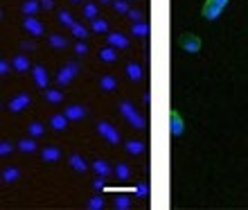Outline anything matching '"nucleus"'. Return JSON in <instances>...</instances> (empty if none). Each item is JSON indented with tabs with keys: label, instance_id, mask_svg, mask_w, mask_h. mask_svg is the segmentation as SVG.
Masks as SVG:
<instances>
[{
	"label": "nucleus",
	"instance_id": "obj_1",
	"mask_svg": "<svg viewBox=\"0 0 248 210\" xmlns=\"http://www.w3.org/2000/svg\"><path fill=\"white\" fill-rule=\"evenodd\" d=\"M97 133L108 145H120V131L111 125V122H97Z\"/></svg>",
	"mask_w": 248,
	"mask_h": 210
},
{
	"label": "nucleus",
	"instance_id": "obj_2",
	"mask_svg": "<svg viewBox=\"0 0 248 210\" xmlns=\"http://www.w3.org/2000/svg\"><path fill=\"white\" fill-rule=\"evenodd\" d=\"M30 104H32L30 93H16V95H12V99L7 102V109H9L12 113H20L23 109H27Z\"/></svg>",
	"mask_w": 248,
	"mask_h": 210
},
{
	"label": "nucleus",
	"instance_id": "obj_3",
	"mask_svg": "<svg viewBox=\"0 0 248 210\" xmlns=\"http://www.w3.org/2000/svg\"><path fill=\"white\" fill-rule=\"evenodd\" d=\"M178 43H181V48H183L185 52H192L196 54L199 50H201V39L196 36V34H189V32H183L181 36H178Z\"/></svg>",
	"mask_w": 248,
	"mask_h": 210
},
{
	"label": "nucleus",
	"instance_id": "obj_4",
	"mask_svg": "<svg viewBox=\"0 0 248 210\" xmlns=\"http://www.w3.org/2000/svg\"><path fill=\"white\" fill-rule=\"evenodd\" d=\"M77 72H79V64H75V61H68V64H65V66L61 68L59 72H57V81H59V84H70Z\"/></svg>",
	"mask_w": 248,
	"mask_h": 210
},
{
	"label": "nucleus",
	"instance_id": "obj_5",
	"mask_svg": "<svg viewBox=\"0 0 248 210\" xmlns=\"http://www.w3.org/2000/svg\"><path fill=\"white\" fill-rule=\"evenodd\" d=\"M23 27H25V30L32 34V36H41V34L46 32L43 23H41L36 16H25V18H23Z\"/></svg>",
	"mask_w": 248,
	"mask_h": 210
},
{
	"label": "nucleus",
	"instance_id": "obj_6",
	"mask_svg": "<svg viewBox=\"0 0 248 210\" xmlns=\"http://www.w3.org/2000/svg\"><path fill=\"white\" fill-rule=\"evenodd\" d=\"M106 43L118 48V50H124V48H129V36H124L122 32H108L106 34Z\"/></svg>",
	"mask_w": 248,
	"mask_h": 210
},
{
	"label": "nucleus",
	"instance_id": "obj_7",
	"mask_svg": "<svg viewBox=\"0 0 248 210\" xmlns=\"http://www.w3.org/2000/svg\"><path fill=\"white\" fill-rule=\"evenodd\" d=\"M185 131V125H183V118H181V113L171 111L170 113V133L171 136H181Z\"/></svg>",
	"mask_w": 248,
	"mask_h": 210
},
{
	"label": "nucleus",
	"instance_id": "obj_8",
	"mask_svg": "<svg viewBox=\"0 0 248 210\" xmlns=\"http://www.w3.org/2000/svg\"><path fill=\"white\" fill-rule=\"evenodd\" d=\"M65 115H68V120L70 122H77V120H84L86 118V106H81V104H70V106H65Z\"/></svg>",
	"mask_w": 248,
	"mask_h": 210
},
{
	"label": "nucleus",
	"instance_id": "obj_9",
	"mask_svg": "<svg viewBox=\"0 0 248 210\" xmlns=\"http://www.w3.org/2000/svg\"><path fill=\"white\" fill-rule=\"evenodd\" d=\"M41 158H43L46 163H57V161L61 158V149L57 147V145H47V147L41 149Z\"/></svg>",
	"mask_w": 248,
	"mask_h": 210
},
{
	"label": "nucleus",
	"instance_id": "obj_10",
	"mask_svg": "<svg viewBox=\"0 0 248 210\" xmlns=\"http://www.w3.org/2000/svg\"><path fill=\"white\" fill-rule=\"evenodd\" d=\"M221 7H217L212 0H205V5H203L201 14H203V18H208V20H217L219 16H221Z\"/></svg>",
	"mask_w": 248,
	"mask_h": 210
},
{
	"label": "nucleus",
	"instance_id": "obj_11",
	"mask_svg": "<svg viewBox=\"0 0 248 210\" xmlns=\"http://www.w3.org/2000/svg\"><path fill=\"white\" fill-rule=\"evenodd\" d=\"M32 79L39 88H47V72L43 66H32Z\"/></svg>",
	"mask_w": 248,
	"mask_h": 210
},
{
	"label": "nucleus",
	"instance_id": "obj_12",
	"mask_svg": "<svg viewBox=\"0 0 248 210\" xmlns=\"http://www.w3.org/2000/svg\"><path fill=\"white\" fill-rule=\"evenodd\" d=\"M68 122H70V120H68L65 113H54L52 118H50V127H52L54 131H65V129H68Z\"/></svg>",
	"mask_w": 248,
	"mask_h": 210
},
{
	"label": "nucleus",
	"instance_id": "obj_13",
	"mask_svg": "<svg viewBox=\"0 0 248 210\" xmlns=\"http://www.w3.org/2000/svg\"><path fill=\"white\" fill-rule=\"evenodd\" d=\"M118 109H120V115H122V118L126 120V122H129V120L138 113V109L133 106V102H129V99H122V102L118 104Z\"/></svg>",
	"mask_w": 248,
	"mask_h": 210
},
{
	"label": "nucleus",
	"instance_id": "obj_14",
	"mask_svg": "<svg viewBox=\"0 0 248 210\" xmlns=\"http://www.w3.org/2000/svg\"><path fill=\"white\" fill-rule=\"evenodd\" d=\"M126 77H129L131 81H140V79L144 77L142 66L136 64V61H129V64H126Z\"/></svg>",
	"mask_w": 248,
	"mask_h": 210
},
{
	"label": "nucleus",
	"instance_id": "obj_15",
	"mask_svg": "<svg viewBox=\"0 0 248 210\" xmlns=\"http://www.w3.org/2000/svg\"><path fill=\"white\" fill-rule=\"evenodd\" d=\"M68 163H70V167L75 172H81V174L88 172V163H86L84 156H79V154H70V156H68Z\"/></svg>",
	"mask_w": 248,
	"mask_h": 210
},
{
	"label": "nucleus",
	"instance_id": "obj_16",
	"mask_svg": "<svg viewBox=\"0 0 248 210\" xmlns=\"http://www.w3.org/2000/svg\"><path fill=\"white\" fill-rule=\"evenodd\" d=\"M99 88L104 93H113L118 88V79L113 77V75H102V77H99Z\"/></svg>",
	"mask_w": 248,
	"mask_h": 210
},
{
	"label": "nucleus",
	"instance_id": "obj_17",
	"mask_svg": "<svg viewBox=\"0 0 248 210\" xmlns=\"http://www.w3.org/2000/svg\"><path fill=\"white\" fill-rule=\"evenodd\" d=\"M47 43H50V48H54V50H65L68 48V39H65L63 34H50L47 36Z\"/></svg>",
	"mask_w": 248,
	"mask_h": 210
},
{
	"label": "nucleus",
	"instance_id": "obj_18",
	"mask_svg": "<svg viewBox=\"0 0 248 210\" xmlns=\"http://www.w3.org/2000/svg\"><path fill=\"white\" fill-rule=\"evenodd\" d=\"M115 59H118V48L106 46V48L99 50V61H104V64H113Z\"/></svg>",
	"mask_w": 248,
	"mask_h": 210
},
{
	"label": "nucleus",
	"instance_id": "obj_19",
	"mask_svg": "<svg viewBox=\"0 0 248 210\" xmlns=\"http://www.w3.org/2000/svg\"><path fill=\"white\" fill-rule=\"evenodd\" d=\"M124 149L129 151L131 156H140V154H144V143L142 140H126V145H124Z\"/></svg>",
	"mask_w": 248,
	"mask_h": 210
},
{
	"label": "nucleus",
	"instance_id": "obj_20",
	"mask_svg": "<svg viewBox=\"0 0 248 210\" xmlns=\"http://www.w3.org/2000/svg\"><path fill=\"white\" fill-rule=\"evenodd\" d=\"M131 36H138V39H144V36H149V25L144 23V20H138L131 25Z\"/></svg>",
	"mask_w": 248,
	"mask_h": 210
},
{
	"label": "nucleus",
	"instance_id": "obj_21",
	"mask_svg": "<svg viewBox=\"0 0 248 210\" xmlns=\"http://www.w3.org/2000/svg\"><path fill=\"white\" fill-rule=\"evenodd\" d=\"M39 7H41V0H23L20 12H23V16H34L39 12Z\"/></svg>",
	"mask_w": 248,
	"mask_h": 210
},
{
	"label": "nucleus",
	"instance_id": "obj_22",
	"mask_svg": "<svg viewBox=\"0 0 248 210\" xmlns=\"http://www.w3.org/2000/svg\"><path fill=\"white\" fill-rule=\"evenodd\" d=\"M12 66H14L16 72H27L30 70V59H27L25 54H16V57L12 59Z\"/></svg>",
	"mask_w": 248,
	"mask_h": 210
},
{
	"label": "nucleus",
	"instance_id": "obj_23",
	"mask_svg": "<svg viewBox=\"0 0 248 210\" xmlns=\"http://www.w3.org/2000/svg\"><path fill=\"white\" fill-rule=\"evenodd\" d=\"M113 206H115L118 210H129L131 206H133V201H131V197L126 194V192H120L118 197L113 199Z\"/></svg>",
	"mask_w": 248,
	"mask_h": 210
},
{
	"label": "nucleus",
	"instance_id": "obj_24",
	"mask_svg": "<svg viewBox=\"0 0 248 210\" xmlns=\"http://www.w3.org/2000/svg\"><path fill=\"white\" fill-rule=\"evenodd\" d=\"M20 178L18 167H2V183H16Z\"/></svg>",
	"mask_w": 248,
	"mask_h": 210
},
{
	"label": "nucleus",
	"instance_id": "obj_25",
	"mask_svg": "<svg viewBox=\"0 0 248 210\" xmlns=\"http://www.w3.org/2000/svg\"><path fill=\"white\" fill-rule=\"evenodd\" d=\"M93 170L97 172V174H102V177H111V172H113V167L108 163H106L104 158H97L95 163H93Z\"/></svg>",
	"mask_w": 248,
	"mask_h": 210
},
{
	"label": "nucleus",
	"instance_id": "obj_26",
	"mask_svg": "<svg viewBox=\"0 0 248 210\" xmlns=\"http://www.w3.org/2000/svg\"><path fill=\"white\" fill-rule=\"evenodd\" d=\"M43 97H46L50 104H59V102H63V93L57 91V88H47V91H43Z\"/></svg>",
	"mask_w": 248,
	"mask_h": 210
},
{
	"label": "nucleus",
	"instance_id": "obj_27",
	"mask_svg": "<svg viewBox=\"0 0 248 210\" xmlns=\"http://www.w3.org/2000/svg\"><path fill=\"white\" fill-rule=\"evenodd\" d=\"M115 177L120 178V181H129V177H131V167L126 163H122V161H120L118 165H115Z\"/></svg>",
	"mask_w": 248,
	"mask_h": 210
},
{
	"label": "nucleus",
	"instance_id": "obj_28",
	"mask_svg": "<svg viewBox=\"0 0 248 210\" xmlns=\"http://www.w3.org/2000/svg\"><path fill=\"white\" fill-rule=\"evenodd\" d=\"M20 151H25V154H32V151H36V143H34V138L30 136V138H23L18 140V145H16Z\"/></svg>",
	"mask_w": 248,
	"mask_h": 210
},
{
	"label": "nucleus",
	"instance_id": "obj_29",
	"mask_svg": "<svg viewBox=\"0 0 248 210\" xmlns=\"http://www.w3.org/2000/svg\"><path fill=\"white\" fill-rule=\"evenodd\" d=\"M104 197H102V194H93L91 199H88V204H86V208L88 210H102L104 208Z\"/></svg>",
	"mask_w": 248,
	"mask_h": 210
},
{
	"label": "nucleus",
	"instance_id": "obj_30",
	"mask_svg": "<svg viewBox=\"0 0 248 210\" xmlns=\"http://www.w3.org/2000/svg\"><path fill=\"white\" fill-rule=\"evenodd\" d=\"M91 27H93V32H97V34H106L108 32V23H106L104 18H95V20H91Z\"/></svg>",
	"mask_w": 248,
	"mask_h": 210
},
{
	"label": "nucleus",
	"instance_id": "obj_31",
	"mask_svg": "<svg viewBox=\"0 0 248 210\" xmlns=\"http://www.w3.org/2000/svg\"><path fill=\"white\" fill-rule=\"evenodd\" d=\"M97 2H86L84 5V18H88V20H95L97 18Z\"/></svg>",
	"mask_w": 248,
	"mask_h": 210
},
{
	"label": "nucleus",
	"instance_id": "obj_32",
	"mask_svg": "<svg viewBox=\"0 0 248 210\" xmlns=\"http://www.w3.org/2000/svg\"><path fill=\"white\" fill-rule=\"evenodd\" d=\"M27 131H30V136H32V138H41V136L46 133V127L41 125V122H30Z\"/></svg>",
	"mask_w": 248,
	"mask_h": 210
},
{
	"label": "nucleus",
	"instance_id": "obj_33",
	"mask_svg": "<svg viewBox=\"0 0 248 210\" xmlns=\"http://www.w3.org/2000/svg\"><path fill=\"white\" fill-rule=\"evenodd\" d=\"M131 192H133V194H136V197H149V185H147V183H144V181H138V183L136 185H133V190H131Z\"/></svg>",
	"mask_w": 248,
	"mask_h": 210
},
{
	"label": "nucleus",
	"instance_id": "obj_34",
	"mask_svg": "<svg viewBox=\"0 0 248 210\" xmlns=\"http://www.w3.org/2000/svg\"><path fill=\"white\" fill-rule=\"evenodd\" d=\"M70 32H72V36H77V39H86V36H88V27L81 25V23H75V25L70 27Z\"/></svg>",
	"mask_w": 248,
	"mask_h": 210
},
{
	"label": "nucleus",
	"instance_id": "obj_35",
	"mask_svg": "<svg viewBox=\"0 0 248 210\" xmlns=\"http://www.w3.org/2000/svg\"><path fill=\"white\" fill-rule=\"evenodd\" d=\"M111 5H113V9H115L118 14H129V9H131L129 0H113Z\"/></svg>",
	"mask_w": 248,
	"mask_h": 210
},
{
	"label": "nucleus",
	"instance_id": "obj_36",
	"mask_svg": "<svg viewBox=\"0 0 248 210\" xmlns=\"http://www.w3.org/2000/svg\"><path fill=\"white\" fill-rule=\"evenodd\" d=\"M59 23H61V25H65V27H72V25H75V20H72V14L65 12V9H61V12H59Z\"/></svg>",
	"mask_w": 248,
	"mask_h": 210
},
{
	"label": "nucleus",
	"instance_id": "obj_37",
	"mask_svg": "<svg viewBox=\"0 0 248 210\" xmlns=\"http://www.w3.org/2000/svg\"><path fill=\"white\" fill-rule=\"evenodd\" d=\"M93 188H95V190H104L106 188V177H102V174H97V178H95V181H93Z\"/></svg>",
	"mask_w": 248,
	"mask_h": 210
},
{
	"label": "nucleus",
	"instance_id": "obj_38",
	"mask_svg": "<svg viewBox=\"0 0 248 210\" xmlns=\"http://www.w3.org/2000/svg\"><path fill=\"white\" fill-rule=\"evenodd\" d=\"M75 52H77L79 57H86V54H88V46H86L84 41H79V43H75Z\"/></svg>",
	"mask_w": 248,
	"mask_h": 210
},
{
	"label": "nucleus",
	"instance_id": "obj_39",
	"mask_svg": "<svg viewBox=\"0 0 248 210\" xmlns=\"http://www.w3.org/2000/svg\"><path fill=\"white\" fill-rule=\"evenodd\" d=\"M131 18V23H138V20H142V12L140 9H129V14H126Z\"/></svg>",
	"mask_w": 248,
	"mask_h": 210
},
{
	"label": "nucleus",
	"instance_id": "obj_40",
	"mask_svg": "<svg viewBox=\"0 0 248 210\" xmlns=\"http://www.w3.org/2000/svg\"><path fill=\"white\" fill-rule=\"evenodd\" d=\"M12 149H14V145L9 143V140H2V143H0V154H2V156H7Z\"/></svg>",
	"mask_w": 248,
	"mask_h": 210
},
{
	"label": "nucleus",
	"instance_id": "obj_41",
	"mask_svg": "<svg viewBox=\"0 0 248 210\" xmlns=\"http://www.w3.org/2000/svg\"><path fill=\"white\" fill-rule=\"evenodd\" d=\"M14 66H9V61L7 59H2L0 61V75H2V77H5V75H9V70H12Z\"/></svg>",
	"mask_w": 248,
	"mask_h": 210
},
{
	"label": "nucleus",
	"instance_id": "obj_42",
	"mask_svg": "<svg viewBox=\"0 0 248 210\" xmlns=\"http://www.w3.org/2000/svg\"><path fill=\"white\" fill-rule=\"evenodd\" d=\"M41 7H43V9H52L54 0H41Z\"/></svg>",
	"mask_w": 248,
	"mask_h": 210
},
{
	"label": "nucleus",
	"instance_id": "obj_43",
	"mask_svg": "<svg viewBox=\"0 0 248 210\" xmlns=\"http://www.w3.org/2000/svg\"><path fill=\"white\" fill-rule=\"evenodd\" d=\"M212 2H215L217 7H221V9H223L226 5H228V0H212Z\"/></svg>",
	"mask_w": 248,
	"mask_h": 210
},
{
	"label": "nucleus",
	"instance_id": "obj_44",
	"mask_svg": "<svg viewBox=\"0 0 248 210\" xmlns=\"http://www.w3.org/2000/svg\"><path fill=\"white\" fill-rule=\"evenodd\" d=\"M142 102H144V104H149V102H151V93H149V91L142 95Z\"/></svg>",
	"mask_w": 248,
	"mask_h": 210
},
{
	"label": "nucleus",
	"instance_id": "obj_45",
	"mask_svg": "<svg viewBox=\"0 0 248 210\" xmlns=\"http://www.w3.org/2000/svg\"><path fill=\"white\" fill-rule=\"evenodd\" d=\"M108 2H113V0H102V5H108Z\"/></svg>",
	"mask_w": 248,
	"mask_h": 210
},
{
	"label": "nucleus",
	"instance_id": "obj_46",
	"mask_svg": "<svg viewBox=\"0 0 248 210\" xmlns=\"http://www.w3.org/2000/svg\"><path fill=\"white\" fill-rule=\"evenodd\" d=\"M70 2H81V0H70Z\"/></svg>",
	"mask_w": 248,
	"mask_h": 210
},
{
	"label": "nucleus",
	"instance_id": "obj_47",
	"mask_svg": "<svg viewBox=\"0 0 248 210\" xmlns=\"http://www.w3.org/2000/svg\"><path fill=\"white\" fill-rule=\"evenodd\" d=\"M129 2H133V0H129Z\"/></svg>",
	"mask_w": 248,
	"mask_h": 210
}]
</instances>
